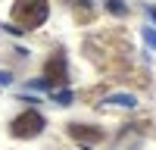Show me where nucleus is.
<instances>
[{"instance_id":"7ed1b4c3","label":"nucleus","mask_w":156,"mask_h":150,"mask_svg":"<svg viewBox=\"0 0 156 150\" xmlns=\"http://www.w3.org/2000/svg\"><path fill=\"white\" fill-rule=\"evenodd\" d=\"M44 84H66V56L53 53L44 69Z\"/></svg>"},{"instance_id":"f03ea898","label":"nucleus","mask_w":156,"mask_h":150,"mask_svg":"<svg viewBox=\"0 0 156 150\" xmlns=\"http://www.w3.org/2000/svg\"><path fill=\"white\" fill-rule=\"evenodd\" d=\"M41 128H44V116L37 109H28V112H22V116H16L12 125H9V131L16 138H37Z\"/></svg>"},{"instance_id":"39448f33","label":"nucleus","mask_w":156,"mask_h":150,"mask_svg":"<svg viewBox=\"0 0 156 150\" xmlns=\"http://www.w3.org/2000/svg\"><path fill=\"white\" fill-rule=\"evenodd\" d=\"M0 81H9V78H6V75H0Z\"/></svg>"},{"instance_id":"20e7f679","label":"nucleus","mask_w":156,"mask_h":150,"mask_svg":"<svg viewBox=\"0 0 156 150\" xmlns=\"http://www.w3.org/2000/svg\"><path fill=\"white\" fill-rule=\"evenodd\" d=\"M69 134L75 138V141H84V144H97L103 138V128H90V125H72Z\"/></svg>"},{"instance_id":"f257e3e1","label":"nucleus","mask_w":156,"mask_h":150,"mask_svg":"<svg viewBox=\"0 0 156 150\" xmlns=\"http://www.w3.org/2000/svg\"><path fill=\"white\" fill-rule=\"evenodd\" d=\"M47 0H16V6H12V22L22 25V28H37L44 19H47Z\"/></svg>"}]
</instances>
